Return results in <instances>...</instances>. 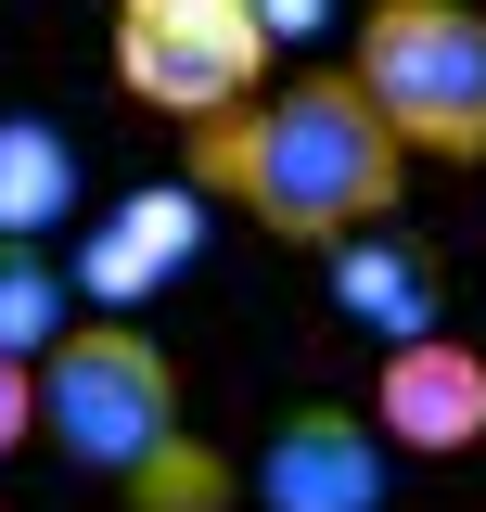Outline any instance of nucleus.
Masks as SVG:
<instances>
[{"label":"nucleus","mask_w":486,"mask_h":512,"mask_svg":"<svg viewBox=\"0 0 486 512\" xmlns=\"http://www.w3.org/2000/svg\"><path fill=\"white\" fill-rule=\"evenodd\" d=\"M371 423L384 448H410V461H461L486 436V346L461 333H410V346H384V372H371Z\"/></svg>","instance_id":"423d86ee"},{"label":"nucleus","mask_w":486,"mask_h":512,"mask_svg":"<svg viewBox=\"0 0 486 512\" xmlns=\"http://www.w3.org/2000/svg\"><path fill=\"white\" fill-rule=\"evenodd\" d=\"M269 77V13L256 0H116V90L167 128H205L256 103Z\"/></svg>","instance_id":"20e7f679"},{"label":"nucleus","mask_w":486,"mask_h":512,"mask_svg":"<svg viewBox=\"0 0 486 512\" xmlns=\"http://www.w3.org/2000/svg\"><path fill=\"white\" fill-rule=\"evenodd\" d=\"M180 180L205 192V205L256 218L269 244L333 256V244H359V231L397 218L410 141H397L384 103L333 64V77H295V90H256V103H231V116H205L192 154H180Z\"/></svg>","instance_id":"f257e3e1"},{"label":"nucleus","mask_w":486,"mask_h":512,"mask_svg":"<svg viewBox=\"0 0 486 512\" xmlns=\"http://www.w3.org/2000/svg\"><path fill=\"white\" fill-rule=\"evenodd\" d=\"M39 436L77 474H103L128 512H218L231 500V461L192 436L180 359L141 320H64V346L39 359Z\"/></svg>","instance_id":"f03ea898"},{"label":"nucleus","mask_w":486,"mask_h":512,"mask_svg":"<svg viewBox=\"0 0 486 512\" xmlns=\"http://www.w3.org/2000/svg\"><path fill=\"white\" fill-rule=\"evenodd\" d=\"M384 128L435 167H486V0H371L346 52Z\"/></svg>","instance_id":"7ed1b4c3"},{"label":"nucleus","mask_w":486,"mask_h":512,"mask_svg":"<svg viewBox=\"0 0 486 512\" xmlns=\"http://www.w3.org/2000/svg\"><path fill=\"white\" fill-rule=\"evenodd\" d=\"M333 308L371 320L384 346H410L435 333V256H410L397 231H359V244H333Z\"/></svg>","instance_id":"6e6552de"},{"label":"nucleus","mask_w":486,"mask_h":512,"mask_svg":"<svg viewBox=\"0 0 486 512\" xmlns=\"http://www.w3.org/2000/svg\"><path fill=\"white\" fill-rule=\"evenodd\" d=\"M77 205V141L52 116H0V244H39Z\"/></svg>","instance_id":"1a4fd4ad"},{"label":"nucleus","mask_w":486,"mask_h":512,"mask_svg":"<svg viewBox=\"0 0 486 512\" xmlns=\"http://www.w3.org/2000/svg\"><path fill=\"white\" fill-rule=\"evenodd\" d=\"M192 244H205V192H192V180H154V192H128L116 218L90 231L77 282H90L103 308H141V295H154V282H167Z\"/></svg>","instance_id":"0eeeda50"},{"label":"nucleus","mask_w":486,"mask_h":512,"mask_svg":"<svg viewBox=\"0 0 486 512\" xmlns=\"http://www.w3.org/2000/svg\"><path fill=\"white\" fill-rule=\"evenodd\" d=\"M64 320H77L64 308V269L39 244H0V359H52Z\"/></svg>","instance_id":"9d476101"},{"label":"nucleus","mask_w":486,"mask_h":512,"mask_svg":"<svg viewBox=\"0 0 486 512\" xmlns=\"http://www.w3.org/2000/svg\"><path fill=\"white\" fill-rule=\"evenodd\" d=\"M39 436V359H0V461Z\"/></svg>","instance_id":"9b49d317"},{"label":"nucleus","mask_w":486,"mask_h":512,"mask_svg":"<svg viewBox=\"0 0 486 512\" xmlns=\"http://www.w3.org/2000/svg\"><path fill=\"white\" fill-rule=\"evenodd\" d=\"M384 423L371 410H333V397H307L269 423L256 448V512H384Z\"/></svg>","instance_id":"39448f33"}]
</instances>
